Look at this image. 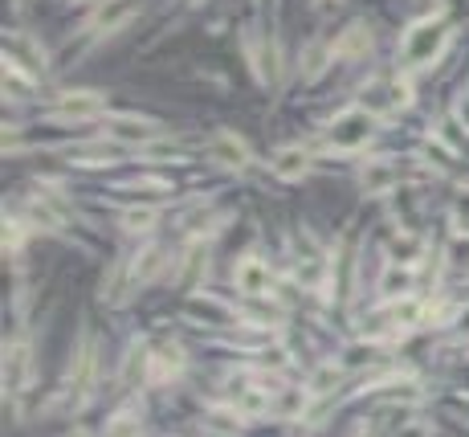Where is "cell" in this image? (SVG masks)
Segmentation results:
<instances>
[{
	"instance_id": "16",
	"label": "cell",
	"mask_w": 469,
	"mask_h": 437,
	"mask_svg": "<svg viewBox=\"0 0 469 437\" xmlns=\"http://www.w3.org/2000/svg\"><path fill=\"white\" fill-rule=\"evenodd\" d=\"M339 376H343V364H319V368L311 372V396H322V393H330V388L339 384Z\"/></svg>"
},
{
	"instance_id": "12",
	"label": "cell",
	"mask_w": 469,
	"mask_h": 437,
	"mask_svg": "<svg viewBox=\"0 0 469 437\" xmlns=\"http://www.w3.org/2000/svg\"><path fill=\"white\" fill-rule=\"evenodd\" d=\"M25 376H29V347L25 344H13L5 352V388H25Z\"/></svg>"
},
{
	"instance_id": "8",
	"label": "cell",
	"mask_w": 469,
	"mask_h": 437,
	"mask_svg": "<svg viewBox=\"0 0 469 437\" xmlns=\"http://www.w3.org/2000/svg\"><path fill=\"white\" fill-rule=\"evenodd\" d=\"M270 172L278 176V180H302V176L311 172V156H306L302 148H282L270 156Z\"/></svg>"
},
{
	"instance_id": "28",
	"label": "cell",
	"mask_w": 469,
	"mask_h": 437,
	"mask_svg": "<svg viewBox=\"0 0 469 437\" xmlns=\"http://www.w3.org/2000/svg\"><path fill=\"white\" fill-rule=\"evenodd\" d=\"M74 437H86V433H74Z\"/></svg>"
},
{
	"instance_id": "1",
	"label": "cell",
	"mask_w": 469,
	"mask_h": 437,
	"mask_svg": "<svg viewBox=\"0 0 469 437\" xmlns=\"http://www.w3.org/2000/svg\"><path fill=\"white\" fill-rule=\"evenodd\" d=\"M449 37H453L449 17H425V21H416V25L404 34V42H400V66L404 70L433 66V62L445 53Z\"/></svg>"
},
{
	"instance_id": "23",
	"label": "cell",
	"mask_w": 469,
	"mask_h": 437,
	"mask_svg": "<svg viewBox=\"0 0 469 437\" xmlns=\"http://www.w3.org/2000/svg\"><path fill=\"white\" fill-rule=\"evenodd\" d=\"M392 437H433V425H425V421H416V417H404Z\"/></svg>"
},
{
	"instance_id": "5",
	"label": "cell",
	"mask_w": 469,
	"mask_h": 437,
	"mask_svg": "<svg viewBox=\"0 0 469 437\" xmlns=\"http://www.w3.org/2000/svg\"><path fill=\"white\" fill-rule=\"evenodd\" d=\"M208 156H213L216 164L233 168V172H245V168H249V148H245V140H237L233 131H216L213 140H208Z\"/></svg>"
},
{
	"instance_id": "26",
	"label": "cell",
	"mask_w": 469,
	"mask_h": 437,
	"mask_svg": "<svg viewBox=\"0 0 469 437\" xmlns=\"http://www.w3.org/2000/svg\"><path fill=\"white\" fill-rule=\"evenodd\" d=\"M205 437H229V433H213V429H208V433Z\"/></svg>"
},
{
	"instance_id": "7",
	"label": "cell",
	"mask_w": 469,
	"mask_h": 437,
	"mask_svg": "<svg viewBox=\"0 0 469 437\" xmlns=\"http://www.w3.org/2000/svg\"><path fill=\"white\" fill-rule=\"evenodd\" d=\"M5 66H13V70H21V66L45 70V53L37 50L25 34H13V37H5Z\"/></svg>"
},
{
	"instance_id": "19",
	"label": "cell",
	"mask_w": 469,
	"mask_h": 437,
	"mask_svg": "<svg viewBox=\"0 0 469 437\" xmlns=\"http://www.w3.org/2000/svg\"><path fill=\"white\" fill-rule=\"evenodd\" d=\"M420 315H425V306H420L416 298H396L392 311H388V319H392V327H412Z\"/></svg>"
},
{
	"instance_id": "22",
	"label": "cell",
	"mask_w": 469,
	"mask_h": 437,
	"mask_svg": "<svg viewBox=\"0 0 469 437\" xmlns=\"http://www.w3.org/2000/svg\"><path fill=\"white\" fill-rule=\"evenodd\" d=\"M322 66H327V50H322V45H311V50H306L302 78H306V83H314V78L322 74Z\"/></svg>"
},
{
	"instance_id": "21",
	"label": "cell",
	"mask_w": 469,
	"mask_h": 437,
	"mask_svg": "<svg viewBox=\"0 0 469 437\" xmlns=\"http://www.w3.org/2000/svg\"><path fill=\"white\" fill-rule=\"evenodd\" d=\"M188 315H208V323H221V319H229V306L213 303V298H192Z\"/></svg>"
},
{
	"instance_id": "15",
	"label": "cell",
	"mask_w": 469,
	"mask_h": 437,
	"mask_svg": "<svg viewBox=\"0 0 469 437\" xmlns=\"http://www.w3.org/2000/svg\"><path fill=\"white\" fill-rule=\"evenodd\" d=\"M306 396H311V388H302V384L278 388V401H273V409H278V417H302Z\"/></svg>"
},
{
	"instance_id": "25",
	"label": "cell",
	"mask_w": 469,
	"mask_h": 437,
	"mask_svg": "<svg viewBox=\"0 0 469 437\" xmlns=\"http://www.w3.org/2000/svg\"><path fill=\"white\" fill-rule=\"evenodd\" d=\"M457 115H461V127H469V91L461 94V102H457Z\"/></svg>"
},
{
	"instance_id": "18",
	"label": "cell",
	"mask_w": 469,
	"mask_h": 437,
	"mask_svg": "<svg viewBox=\"0 0 469 437\" xmlns=\"http://www.w3.org/2000/svg\"><path fill=\"white\" fill-rule=\"evenodd\" d=\"M156 221H159V213L151 205H135V209H127V213H123V229H131V233L156 229Z\"/></svg>"
},
{
	"instance_id": "20",
	"label": "cell",
	"mask_w": 469,
	"mask_h": 437,
	"mask_svg": "<svg viewBox=\"0 0 469 437\" xmlns=\"http://www.w3.org/2000/svg\"><path fill=\"white\" fill-rule=\"evenodd\" d=\"M102 437H139V417L135 413H119V417L107 421Z\"/></svg>"
},
{
	"instance_id": "13",
	"label": "cell",
	"mask_w": 469,
	"mask_h": 437,
	"mask_svg": "<svg viewBox=\"0 0 469 437\" xmlns=\"http://www.w3.org/2000/svg\"><path fill=\"white\" fill-rule=\"evenodd\" d=\"M180 368H184L180 347H159V352H151V380H168V376H176Z\"/></svg>"
},
{
	"instance_id": "3",
	"label": "cell",
	"mask_w": 469,
	"mask_h": 437,
	"mask_svg": "<svg viewBox=\"0 0 469 437\" xmlns=\"http://www.w3.org/2000/svg\"><path fill=\"white\" fill-rule=\"evenodd\" d=\"M233 278H237V290L245 298H262V295H270L273 290V274H270V266L262 262V257H241L237 262V270H233Z\"/></svg>"
},
{
	"instance_id": "14",
	"label": "cell",
	"mask_w": 469,
	"mask_h": 437,
	"mask_svg": "<svg viewBox=\"0 0 469 437\" xmlns=\"http://www.w3.org/2000/svg\"><path fill=\"white\" fill-rule=\"evenodd\" d=\"M368 45H371L368 25H351V29H347V34L335 42V50H330V53H339V58H359Z\"/></svg>"
},
{
	"instance_id": "2",
	"label": "cell",
	"mask_w": 469,
	"mask_h": 437,
	"mask_svg": "<svg viewBox=\"0 0 469 437\" xmlns=\"http://www.w3.org/2000/svg\"><path fill=\"white\" fill-rule=\"evenodd\" d=\"M371 135H376V115H371V111H363V107L343 111V115H335V119H330V127H327V140L335 143L339 151L368 148Z\"/></svg>"
},
{
	"instance_id": "17",
	"label": "cell",
	"mask_w": 469,
	"mask_h": 437,
	"mask_svg": "<svg viewBox=\"0 0 469 437\" xmlns=\"http://www.w3.org/2000/svg\"><path fill=\"white\" fill-rule=\"evenodd\" d=\"M408 286H412V274L408 266H400V270H384V278H379V290H384L388 298H408Z\"/></svg>"
},
{
	"instance_id": "10",
	"label": "cell",
	"mask_w": 469,
	"mask_h": 437,
	"mask_svg": "<svg viewBox=\"0 0 469 437\" xmlns=\"http://www.w3.org/2000/svg\"><path fill=\"white\" fill-rule=\"evenodd\" d=\"M396 180H400V172H396L392 160H368V164L359 168V184L368 192H392Z\"/></svg>"
},
{
	"instance_id": "6",
	"label": "cell",
	"mask_w": 469,
	"mask_h": 437,
	"mask_svg": "<svg viewBox=\"0 0 469 437\" xmlns=\"http://www.w3.org/2000/svg\"><path fill=\"white\" fill-rule=\"evenodd\" d=\"M58 111L62 119H99L102 111H107V99H102L99 91H70L58 99Z\"/></svg>"
},
{
	"instance_id": "24",
	"label": "cell",
	"mask_w": 469,
	"mask_h": 437,
	"mask_svg": "<svg viewBox=\"0 0 469 437\" xmlns=\"http://www.w3.org/2000/svg\"><path fill=\"white\" fill-rule=\"evenodd\" d=\"M176 143H168V140H151V143H143V156L148 160H172L176 156Z\"/></svg>"
},
{
	"instance_id": "11",
	"label": "cell",
	"mask_w": 469,
	"mask_h": 437,
	"mask_svg": "<svg viewBox=\"0 0 469 437\" xmlns=\"http://www.w3.org/2000/svg\"><path fill=\"white\" fill-rule=\"evenodd\" d=\"M359 107L363 111H371V115H379V111H392V107H400L396 102V83H384V78H376V83H368L359 91Z\"/></svg>"
},
{
	"instance_id": "9",
	"label": "cell",
	"mask_w": 469,
	"mask_h": 437,
	"mask_svg": "<svg viewBox=\"0 0 469 437\" xmlns=\"http://www.w3.org/2000/svg\"><path fill=\"white\" fill-rule=\"evenodd\" d=\"M135 9H139L135 0H102L99 9L91 13L86 25H91V29H119V25H127V21L135 17Z\"/></svg>"
},
{
	"instance_id": "4",
	"label": "cell",
	"mask_w": 469,
	"mask_h": 437,
	"mask_svg": "<svg viewBox=\"0 0 469 437\" xmlns=\"http://www.w3.org/2000/svg\"><path fill=\"white\" fill-rule=\"evenodd\" d=\"M102 135L115 143H139L143 148V143L156 140V123L151 119H135V115H115L102 123Z\"/></svg>"
},
{
	"instance_id": "27",
	"label": "cell",
	"mask_w": 469,
	"mask_h": 437,
	"mask_svg": "<svg viewBox=\"0 0 469 437\" xmlns=\"http://www.w3.org/2000/svg\"><path fill=\"white\" fill-rule=\"evenodd\" d=\"M319 5H330V0H319Z\"/></svg>"
}]
</instances>
